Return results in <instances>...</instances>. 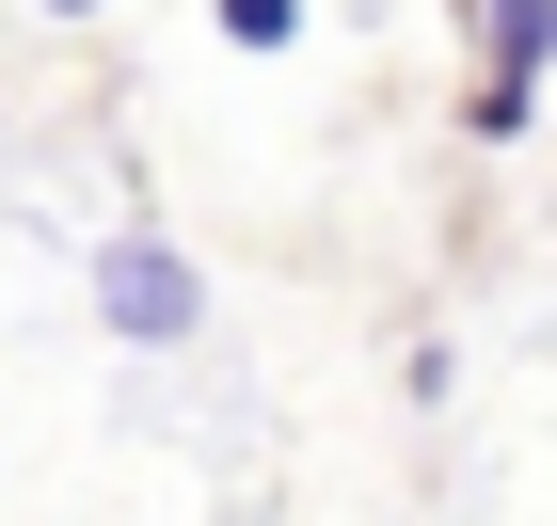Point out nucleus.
Wrapping results in <instances>:
<instances>
[{
    "instance_id": "nucleus-1",
    "label": "nucleus",
    "mask_w": 557,
    "mask_h": 526,
    "mask_svg": "<svg viewBox=\"0 0 557 526\" xmlns=\"http://www.w3.org/2000/svg\"><path fill=\"white\" fill-rule=\"evenodd\" d=\"M96 304H112V335H191L208 319V271L175 256V240H112L96 256Z\"/></svg>"
},
{
    "instance_id": "nucleus-2",
    "label": "nucleus",
    "mask_w": 557,
    "mask_h": 526,
    "mask_svg": "<svg viewBox=\"0 0 557 526\" xmlns=\"http://www.w3.org/2000/svg\"><path fill=\"white\" fill-rule=\"evenodd\" d=\"M494 64L542 81V64H557V0H494Z\"/></svg>"
},
{
    "instance_id": "nucleus-3",
    "label": "nucleus",
    "mask_w": 557,
    "mask_h": 526,
    "mask_svg": "<svg viewBox=\"0 0 557 526\" xmlns=\"http://www.w3.org/2000/svg\"><path fill=\"white\" fill-rule=\"evenodd\" d=\"M525 112H542V81H525V64H494V81H478V112H462V129H478V144H525Z\"/></svg>"
},
{
    "instance_id": "nucleus-4",
    "label": "nucleus",
    "mask_w": 557,
    "mask_h": 526,
    "mask_svg": "<svg viewBox=\"0 0 557 526\" xmlns=\"http://www.w3.org/2000/svg\"><path fill=\"white\" fill-rule=\"evenodd\" d=\"M223 33H239V48H287V33H302V0H223Z\"/></svg>"
},
{
    "instance_id": "nucleus-5",
    "label": "nucleus",
    "mask_w": 557,
    "mask_h": 526,
    "mask_svg": "<svg viewBox=\"0 0 557 526\" xmlns=\"http://www.w3.org/2000/svg\"><path fill=\"white\" fill-rule=\"evenodd\" d=\"M48 16H96V0H48Z\"/></svg>"
}]
</instances>
